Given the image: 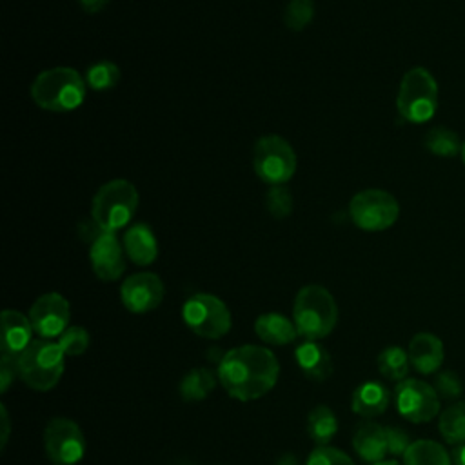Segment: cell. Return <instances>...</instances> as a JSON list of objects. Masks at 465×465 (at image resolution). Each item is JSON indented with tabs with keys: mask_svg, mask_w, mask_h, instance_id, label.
I'll return each instance as SVG.
<instances>
[{
	"mask_svg": "<svg viewBox=\"0 0 465 465\" xmlns=\"http://www.w3.org/2000/svg\"><path fill=\"white\" fill-rule=\"evenodd\" d=\"M452 465H465V443L463 445H458L454 450H452Z\"/></svg>",
	"mask_w": 465,
	"mask_h": 465,
	"instance_id": "obj_38",
	"label": "cell"
},
{
	"mask_svg": "<svg viewBox=\"0 0 465 465\" xmlns=\"http://www.w3.org/2000/svg\"><path fill=\"white\" fill-rule=\"evenodd\" d=\"M252 163L260 180L271 185H282L291 180L296 171V154L285 138L267 134L256 142Z\"/></svg>",
	"mask_w": 465,
	"mask_h": 465,
	"instance_id": "obj_7",
	"label": "cell"
},
{
	"mask_svg": "<svg viewBox=\"0 0 465 465\" xmlns=\"http://www.w3.org/2000/svg\"><path fill=\"white\" fill-rule=\"evenodd\" d=\"M423 145L429 153L441 156V158H452L461 153L460 136L452 129L443 127V125L429 129V133L425 134Z\"/></svg>",
	"mask_w": 465,
	"mask_h": 465,
	"instance_id": "obj_27",
	"label": "cell"
},
{
	"mask_svg": "<svg viewBox=\"0 0 465 465\" xmlns=\"http://www.w3.org/2000/svg\"><path fill=\"white\" fill-rule=\"evenodd\" d=\"M460 154H461V160H463V163H465V142L461 143V153H460Z\"/></svg>",
	"mask_w": 465,
	"mask_h": 465,
	"instance_id": "obj_40",
	"label": "cell"
},
{
	"mask_svg": "<svg viewBox=\"0 0 465 465\" xmlns=\"http://www.w3.org/2000/svg\"><path fill=\"white\" fill-rule=\"evenodd\" d=\"M185 325L198 336L216 340L229 332L231 312L227 305L214 294L200 292L191 296L182 309Z\"/></svg>",
	"mask_w": 465,
	"mask_h": 465,
	"instance_id": "obj_9",
	"label": "cell"
},
{
	"mask_svg": "<svg viewBox=\"0 0 465 465\" xmlns=\"http://www.w3.org/2000/svg\"><path fill=\"white\" fill-rule=\"evenodd\" d=\"M338 430V420L327 405H316L307 416V434L316 445H327Z\"/></svg>",
	"mask_w": 465,
	"mask_h": 465,
	"instance_id": "obj_25",
	"label": "cell"
},
{
	"mask_svg": "<svg viewBox=\"0 0 465 465\" xmlns=\"http://www.w3.org/2000/svg\"><path fill=\"white\" fill-rule=\"evenodd\" d=\"M64 358L65 352L58 341L33 340L16 358L18 378L35 391H49L64 374Z\"/></svg>",
	"mask_w": 465,
	"mask_h": 465,
	"instance_id": "obj_4",
	"label": "cell"
},
{
	"mask_svg": "<svg viewBox=\"0 0 465 465\" xmlns=\"http://www.w3.org/2000/svg\"><path fill=\"white\" fill-rule=\"evenodd\" d=\"M403 465H452V456L434 440H416L405 450Z\"/></svg>",
	"mask_w": 465,
	"mask_h": 465,
	"instance_id": "obj_22",
	"label": "cell"
},
{
	"mask_svg": "<svg viewBox=\"0 0 465 465\" xmlns=\"http://www.w3.org/2000/svg\"><path fill=\"white\" fill-rule=\"evenodd\" d=\"M122 303L127 311L142 314L156 309L163 300V283L154 272H136L120 287Z\"/></svg>",
	"mask_w": 465,
	"mask_h": 465,
	"instance_id": "obj_13",
	"label": "cell"
},
{
	"mask_svg": "<svg viewBox=\"0 0 465 465\" xmlns=\"http://www.w3.org/2000/svg\"><path fill=\"white\" fill-rule=\"evenodd\" d=\"M267 209L274 218H285L292 213V196L283 185H272L267 193Z\"/></svg>",
	"mask_w": 465,
	"mask_h": 465,
	"instance_id": "obj_31",
	"label": "cell"
},
{
	"mask_svg": "<svg viewBox=\"0 0 465 465\" xmlns=\"http://www.w3.org/2000/svg\"><path fill=\"white\" fill-rule=\"evenodd\" d=\"M372 465H400L396 461H378V463H372Z\"/></svg>",
	"mask_w": 465,
	"mask_h": 465,
	"instance_id": "obj_39",
	"label": "cell"
},
{
	"mask_svg": "<svg viewBox=\"0 0 465 465\" xmlns=\"http://www.w3.org/2000/svg\"><path fill=\"white\" fill-rule=\"evenodd\" d=\"M298 334L318 341L331 334L338 320V307L332 294L322 285H305L298 291L292 309Z\"/></svg>",
	"mask_w": 465,
	"mask_h": 465,
	"instance_id": "obj_3",
	"label": "cell"
},
{
	"mask_svg": "<svg viewBox=\"0 0 465 465\" xmlns=\"http://www.w3.org/2000/svg\"><path fill=\"white\" fill-rule=\"evenodd\" d=\"M58 345L62 347L65 356H80L89 347V332L84 327H78V325L67 327L58 336Z\"/></svg>",
	"mask_w": 465,
	"mask_h": 465,
	"instance_id": "obj_30",
	"label": "cell"
},
{
	"mask_svg": "<svg viewBox=\"0 0 465 465\" xmlns=\"http://www.w3.org/2000/svg\"><path fill=\"white\" fill-rule=\"evenodd\" d=\"M85 96V80L71 67L42 71L31 84V98L45 111L65 113L76 109Z\"/></svg>",
	"mask_w": 465,
	"mask_h": 465,
	"instance_id": "obj_2",
	"label": "cell"
},
{
	"mask_svg": "<svg viewBox=\"0 0 465 465\" xmlns=\"http://www.w3.org/2000/svg\"><path fill=\"white\" fill-rule=\"evenodd\" d=\"M69 318H71L69 302L58 292L42 294L31 305V311H29L33 331L40 334L44 340L60 336L67 329Z\"/></svg>",
	"mask_w": 465,
	"mask_h": 465,
	"instance_id": "obj_12",
	"label": "cell"
},
{
	"mask_svg": "<svg viewBox=\"0 0 465 465\" xmlns=\"http://www.w3.org/2000/svg\"><path fill=\"white\" fill-rule=\"evenodd\" d=\"M216 387V378L207 367H196L189 371L180 381V396L185 401H200L207 398Z\"/></svg>",
	"mask_w": 465,
	"mask_h": 465,
	"instance_id": "obj_24",
	"label": "cell"
},
{
	"mask_svg": "<svg viewBox=\"0 0 465 465\" xmlns=\"http://www.w3.org/2000/svg\"><path fill=\"white\" fill-rule=\"evenodd\" d=\"M396 109L411 124H423L434 116L438 109V84L425 67H412L403 74Z\"/></svg>",
	"mask_w": 465,
	"mask_h": 465,
	"instance_id": "obj_6",
	"label": "cell"
},
{
	"mask_svg": "<svg viewBox=\"0 0 465 465\" xmlns=\"http://www.w3.org/2000/svg\"><path fill=\"white\" fill-rule=\"evenodd\" d=\"M78 4L82 5V9L89 15H94V13H100L107 7L109 0H78Z\"/></svg>",
	"mask_w": 465,
	"mask_h": 465,
	"instance_id": "obj_36",
	"label": "cell"
},
{
	"mask_svg": "<svg viewBox=\"0 0 465 465\" xmlns=\"http://www.w3.org/2000/svg\"><path fill=\"white\" fill-rule=\"evenodd\" d=\"M18 376V367H16V358L2 354L0 358V391L5 392L11 385V381Z\"/></svg>",
	"mask_w": 465,
	"mask_h": 465,
	"instance_id": "obj_35",
	"label": "cell"
},
{
	"mask_svg": "<svg viewBox=\"0 0 465 465\" xmlns=\"http://www.w3.org/2000/svg\"><path fill=\"white\" fill-rule=\"evenodd\" d=\"M124 251L136 265H151L158 256L154 232L145 223L131 225L124 236Z\"/></svg>",
	"mask_w": 465,
	"mask_h": 465,
	"instance_id": "obj_18",
	"label": "cell"
},
{
	"mask_svg": "<svg viewBox=\"0 0 465 465\" xmlns=\"http://www.w3.org/2000/svg\"><path fill=\"white\" fill-rule=\"evenodd\" d=\"M314 16V4L312 0H291L285 7V25L292 31L305 29Z\"/></svg>",
	"mask_w": 465,
	"mask_h": 465,
	"instance_id": "obj_29",
	"label": "cell"
},
{
	"mask_svg": "<svg viewBox=\"0 0 465 465\" xmlns=\"http://www.w3.org/2000/svg\"><path fill=\"white\" fill-rule=\"evenodd\" d=\"M31 332L33 325L27 316L5 309L2 312V354L18 358L31 343Z\"/></svg>",
	"mask_w": 465,
	"mask_h": 465,
	"instance_id": "obj_16",
	"label": "cell"
},
{
	"mask_svg": "<svg viewBox=\"0 0 465 465\" xmlns=\"http://www.w3.org/2000/svg\"><path fill=\"white\" fill-rule=\"evenodd\" d=\"M0 411H2V425H4V430H2V449H4L5 443H7V438H9L11 423H9V414H7L5 405H0Z\"/></svg>",
	"mask_w": 465,
	"mask_h": 465,
	"instance_id": "obj_37",
	"label": "cell"
},
{
	"mask_svg": "<svg viewBox=\"0 0 465 465\" xmlns=\"http://www.w3.org/2000/svg\"><path fill=\"white\" fill-rule=\"evenodd\" d=\"M349 214L356 227L363 231H385L396 223L400 216V203L387 191L365 189L352 196Z\"/></svg>",
	"mask_w": 465,
	"mask_h": 465,
	"instance_id": "obj_8",
	"label": "cell"
},
{
	"mask_svg": "<svg viewBox=\"0 0 465 465\" xmlns=\"http://www.w3.org/2000/svg\"><path fill=\"white\" fill-rule=\"evenodd\" d=\"M136 207V187L124 178H116L96 191L91 205V218L102 231L114 232L131 222Z\"/></svg>",
	"mask_w": 465,
	"mask_h": 465,
	"instance_id": "obj_5",
	"label": "cell"
},
{
	"mask_svg": "<svg viewBox=\"0 0 465 465\" xmlns=\"http://www.w3.org/2000/svg\"><path fill=\"white\" fill-rule=\"evenodd\" d=\"M300 371L312 381H325L332 374V360L318 341L305 340L294 352Z\"/></svg>",
	"mask_w": 465,
	"mask_h": 465,
	"instance_id": "obj_19",
	"label": "cell"
},
{
	"mask_svg": "<svg viewBox=\"0 0 465 465\" xmlns=\"http://www.w3.org/2000/svg\"><path fill=\"white\" fill-rule=\"evenodd\" d=\"M89 260L94 274L104 282H114L125 271L124 247L116 240V234L109 231H102L100 236L91 243Z\"/></svg>",
	"mask_w": 465,
	"mask_h": 465,
	"instance_id": "obj_14",
	"label": "cell"
},
{
	"mask_svg": "<svg viewBox=\"0 0 465 465\" xmlns=\"http://www.w3.org/2000/svg\"><path fill=\"white\" fill-rule=\"evenodd\" d=\"M376 363H378L380 374L389 378V380H392V381L405 380L407 374H409V367H411L409 354L401 347H398V345L385 347L378 354Z\"/></svg>",
	"mask_w": 465,
	"mask_h": 465,
	"instance_id": "obj_26",
	"label": "cell"
},
{
	"mask_svg": "<svg viewBox=\"0 0 465 465\" xmlns=\"http://www.w3.org/2000/svg\"><path fill=\"white\" fill-rule=\"evenodd\" d=\"M389 401L391 394L380 381H365L352 392L351 407L361 418H374L387 411Z\"/></svg>",
	"mask_w": 465,
	"mask_h": 465,
	"instance_id": "obj_20",
	"label": "cell"
},
{
	"mask_svg": "<svg viewBox=\"0 0 465 465\" xmlns=\"http://www.w3.org/2000/svg\"><path fill=\"white\" fill-rule=\"evenodd\" d=\"M352 447L356 454L367 463L383 461L385 454H389L385 427H381L376 421L360 423L352 436Z\"/></svg>",
	"mask_w": 465,
	"mask_h": 465,
	"instance_id": "obj_17",
	"label": "cell"
},
{
	"mask_svg": "<svg viewBox=\"0 0 465 465\" xmlns=\"http://www.w3.org/2000/svg\"><path fill=\"white\" fill-rule=\"evenodd\" d=\"M432 387L436 389V392L441 400H458L463 394L461 378L452 371L438 372L436 378H434Z\"/></svg>",
	"mask_w": 465,
	"mask_h": 465,
	"instance_id": "obj_32",
	"label": "cell"
},
{
	"mask_svg": "<svg viewBox=\"0 0 465 465\" xmlns=\"http://www.w3.org/2000/svg\"><path fill=\"white\" fill-rule=\"evenodd\" d=\"M276 356L260 345H240L225 352L218 363V381L225 392L240 401L267 394L278 380Z\"/></svg>",
	"mask_w": 465,
	"mask_h": 465,
	"instance_id": "obj_1",
	"label": "cell"
},
{
	"mask_svg": "<svg viewBox=\"0 0 465 465\" xmlns=\"http://www.w3.org/2000/svg\"><path fill=\"white\" fill-rule=\"evenodd\" d=\"M385 434H387V452L392 456H403L409 445L412 443L407 430H403L401 427L387 425Z\"/></svg>",
	"mask_w": 465,
	"mask_h": 465,
	"instance_id": "obj_34",
	"label": "cell"
},
{
	"mask_svg": "<svg viewBox=\"0 0 465 465\" xmlns=\"http://www.w3.org/2000/svg\"><path fill=\"white\" fill-rule=\"evenodd\" d=\"M440 396L432 385L418 378H405L394 389L398 412L412 423H427L440 414Z\"/></svg>",
	"mask_w": 465,
	"mask_h": 465,
	"instance_id": "obj_10",
	"label": "cell"
},
{
	"mask_svg": "<svg viewBox=\"0 0 465 465\" xmlns=\"http://www.w3.org/2000/svg\"><path fill=\"white\" fill-rule=\"evenodd\" d=\"M305 465H354V461L340 449L318 445L307 458Z\"/></svg>",
	"mask_w": 465,
	"mask_h": 465,
	"instance_id": "obj_33",
	"label": "cell"
},
{
	"mask_svg": "<svg viewBox=\"0 0 465 465\" xmlns=\"http://www.w3.org/2000/svg\"><path fill=\"white\" fill-rule=\"evenodd\" d=\"M411 365L420 374H432L436 372L445 358L443 341L432 332H418L411 338L407 349Z\"/></svg>",
	"mask_w": 465,
	"mask_h": 465,
	"instance_id": "obj_15",
	"label": "cell"
},
{
	"mask_svg": "<svg viewBox=\"0 0 465 465\" xmlns=\"http://www.w3.org/2000/svg\"><path fill=\"white\" fill-rule=\"evenodd\" d=\"M120 80V69L116 64L102 60L93 64L85 73V82L94 91H105L118 84Z\"/></svg>",
	"mask_w": 465,
	"mask_h": 465,
	"instance_id": "obj_28",
	"label": "cell"
},
{
	"mask_svg": "<svg viewBox=\"0 0 465 465\" xmlns=\"http://www.w3.org/2000/svg\"><path fill=\"white\" fill-rule=\"evenodd\" d=\"M44 449L54 465H74L85 452V440L76 421L53 418L44 429Z\"/></svg>",
	"mask_w": 465,
	"mask_h": 465,
	"instance_id": "obj_11",
	"label": "cell"
},
{
	"mask_svg": "<svg viewBox=\"0 0 465 465\" xmlns=\"http://www.w3.org/2000/svg\"><path fill=\"white\" fill-rule=\"evenodd\" d=\"M438 430L450 445L465 443V400L443 409L438 418Z\"/></svg>",
	"mask_w": 465,
	"mask_h": 465,
	"instance_id": "obj_23",
	"label": "cell"
},
{
	"mask_svg": "<svg viewBox=\"0 0 465 465\" xmlns=\"http://www.w3.org/2000/svg\"><path fill=\"white\" fill-rule=\"evenodd\" d=\"M254 331L258 338L269 345H287L298 336L294 322L278 312H267L258 316L254 322Z\"/></svg>",
	"mask_w": 465,
	"mask_h": 465,
	"instance_id": "obj_21",
	"label": "cell"
}]
</instances>
